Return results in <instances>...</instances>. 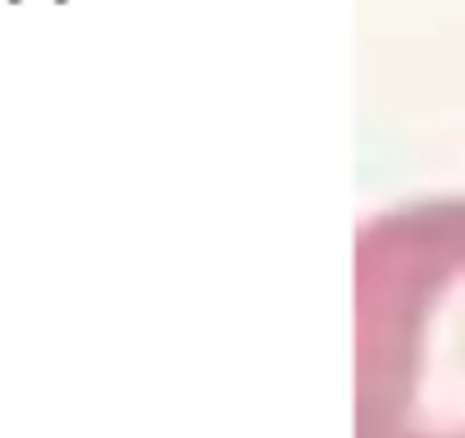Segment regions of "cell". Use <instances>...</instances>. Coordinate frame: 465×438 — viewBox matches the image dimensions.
Here are the masks:
<instances>
[{
    "label": "cell",
    "instance_id": "6da1fadb",
    "mask_svg": "<svg viewBox=\"0 0 465 438\" xmlns=\"http://www.w3.org/2000/svg\"><path fill=\"white\" fill-rule=\"evenodd\" d=\"M361 438H465V201L361 234Z\"/></svg>",
    "mask_w": 465,
    "mask_h": 438
}]
</instances>
